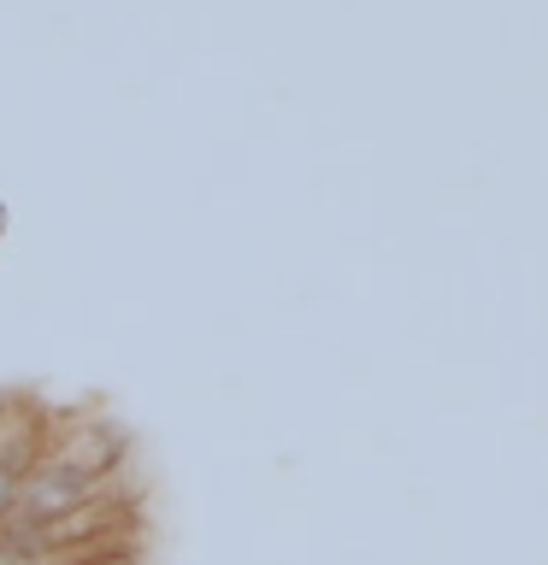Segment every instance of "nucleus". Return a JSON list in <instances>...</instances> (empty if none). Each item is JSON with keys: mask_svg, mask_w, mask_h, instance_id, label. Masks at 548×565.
Returning a JSON list of instances; mask_svg holds the SVG:
<instances>
[{"mask_svg": "<svg viewBox=\"0 0 548 565\" xmlns=\"http://www.w3.org/2000/svg\"><path fill=\"white\" fill-rule=\"evenodd\" d=\"M42 466V441H35V424L24 418H0V471L24 477Z\"/></svg>", "mask_w": 548, "mask_h": 565, "instance_id": "nucleus-2", "label": "nucleus"}, {"mask_svg": "<svg viewBox=\"0 0 548 565\" xmlns=\"http://www.w3.org/2000/svg\"><path fill=\"white\" fill-rule=\"evenodd\" d=\"M0 565H42V554L24 536H0Z\"/></svg>", "mask_w": 548, "mask_h": 565, "instance_id": "nucleus-3", "label": "nucleus"}, {"mask_svg": "<svg viewBox=\"0 0 548 565\" xmlns=\"http://www.w3.org/2000/svg\"><path fill=\"white\" fill-rule=\"evenodd\" d=\"M88 494H95V471L71 466V459H53V466H35L24 471V483H18V507L24 519H7L12 530H42L53 519H65V512L88 507Z\"/></svg>", "mask_w": 548, "mask_h": 565, "instance_id": "nucleus-1", "label": "nucleus"}, {"mask_svg": "<svg viewBox=\"0 0 548 565\" xmlns=\"http://www.w3.org/2000/svg\"><path fill=\"white\" fill-rule=\"evenodd\" d=\"M18 483H24V477L0 471V524H7V519H12V507H18Z\"/></svg>", "mask_w": 548, "mask_h": 565, "instance_id": "nucleus-4", "label": "nucleus"}]
</instances>
